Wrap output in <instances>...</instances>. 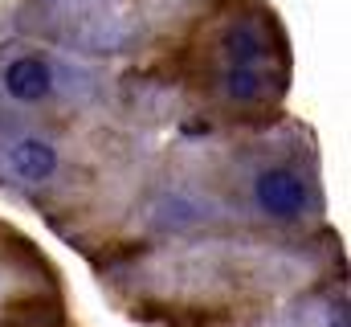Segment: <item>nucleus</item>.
<instances>
[{
  "mask_svg": "<svg viewBox=\"0 0 351 327\" xmlns=\"http://www.w3.org/2000/svg\"><path fill=\"white\" fill-rule=\"evenodd\" d=\"M258 205H262L269 217H282V221H290V217H298L302 213V205H306V184L290 172V168H269L258 176Z\"/></svg>",
  "mask_w": 351,
  "mask_h": 327,
  "instance_id": "f257e3e1",
  "label": "nucleus"
},
{
  "mask_svg": "<svg viewBox=\"0 0 351 327\" xmlns=\"http://www.w3.org/2000/svg\"><path fill=\"white\" fill-rule=\"evenodd\" d=\"M49 86H53V74H49V66L41 58H21L4 74V90L12 98H21V102H41L49 94Z\"/></svg>",
  "mask_w": 351,
  "mask_h": 327,
  "instance_id": "f03ea898",
  "label": "nucleus"
},
{
  "mask_svg": "<svg viewBox=\"0 0 351 327\" xmlns=\"http://www.w3.org/2000/svg\"><path fill=\"white\" fill-rule=\"evenodd\" d=\"M12 168L25 180H49L53 168H58V152L49 144H41V139H21L12 148Z\"/></svg>",
  "mask_w": 351,
  "mask_h": 327,
  "instance_id": "7ed1b4c3",
  "label": "nucleus"
},
{
  "mask_svg": "<svg viewBox=\"0 0 351 327\" xmlns=\"http://www.w3.org/2000/svg\"><path fill=\"white\" fill-rule=\"evenodd\" d=\"M225 54L233 58V66H250V62L262 54V37L250 33V29H233V33L225 37Z\"/></svg>",
  "mask_w": 351,
  "mask_h": 327,
  "instance_id": "20e7f679",
  "label": "nucleus"
},
{
  "mask_svg": "<svg viewBox=\"0 0 351 327\" xmlns=\"http://www.w3.org/2000/svg\"><path fill=\"white\" fill-rule=\"evenodd\" d=\"M225 86H229L233 98H258V90H262V82H258V74H254V66H233L229 78H225Z\"/></svg>",
  "mask_w": 351,
  "mask_h": 327,
  "instance_id": "39448f33",
  "label": "nucleus"
}]
</instances>
